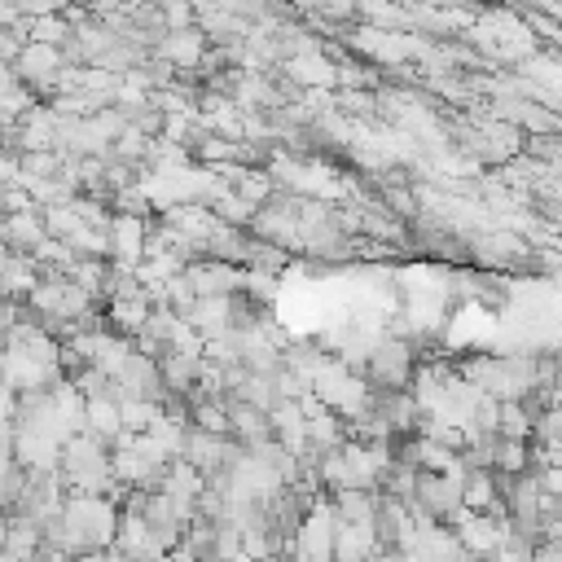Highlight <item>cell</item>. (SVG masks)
Returning <instances> with one entry per match:
<instances>
[{
	"mask_svg": "<svg viewBox=\"0 0 562 562\" xmlns=\"http://www.w3.org/2000/svg\"><path fill=\"white\" fill-rule=\"evenodd\" d=\"M536 474H540V487H544L553 501H562V461H549V465H540Z\"/></svg>",
	"mask_w": 562,
	"mask_h": 562,
	"instance_id": "obj_6",
	"label": "cell"
},
{
	"mask_svg": "<svg viewBox=\"0 0 562 562\" xmlns=\"http://www.w3.org/2000/svg\"><path fill=\"white\" fill-rule=\"evenodd\" d=\"M487 562H536V544H531L527 536L509 531V536L501 540V549H496V553H492Z\"/></svg>",
	"mask_w": 562,
	"mask_h": 562,
	"instance_id": "obj_5",
	"label": "cell"
},
{
	"mask_svg": "<svg viewBox=\"0 0 562 562\" xmlns=\"http://www.w3.org/2000/svg\"><path fill=\"white\" fill-rule=\"evenodd\" d=\"M334 531H338L334 501H312L290 536L294 562H334Z\"/></svg>",
	"mask_w": 562,
	"mask_h": 562,
	"instance_id": "obj_1",
	"label": "cell"
},
{
	"mask_svg": "<svg viewBox=\"0 0 562 562\" xmlns=\"http://www.w3.org/2000/svg\"><path fill=\"white\" fill-rule=\"evenodd\" d=\"M290 75H294L299 83H334V79H338L325 57H294V61H290Z\"/></svg>",
	"mask_w": 562,
	"mask_h": 562,
	"instance_id": "obj_4",
	"label": "cell"
},
{
	"mask_svg": "<svg viewBox=\"0 0 562 562\" xmlns=\"http://www.w3.org/2000/svg\"><path fill=\"white\" fill-rule=\"evenodd\" d=\"M364 373L382 386V391H400L417 369H413V347L404 338H378L369 347V360H364Z\"/></svg>",
	"mask_w": 562,
	"mask_h": 562,
	"instance_id": "obj_2",
	"label": "cell"
},
{
	"mask_svg": "<svg viewBox=\"0 0 562 562\" xmlns=\"http://www.w3.org/2000/svg\"><path fill=\"white\" fill-rule=\"evenodd\" d=\"M378 531L373 522H338L334 531V562H369L378 553Z\"/></svg>",
	"mask_w": 562,
	"mask_h": 562,
	"instance_id": "obj_3",
	"label": "cell"
},
{
	"mask_svg": "<svg viewBox=\"0 0 562 562\" xmlns=\"http://www.w3.org/2000/svg\"><path fill=\"white\" fill-rule=\"evenodd\" d=\"M158 562H202V558H198L193 549H184V544H176V549H167V553H162Z\"/></svg>",
	"mask_w": 562,
	"mask_h": 562,
	"instance_id": "obj_7",
	"label": "cell"
}]
</instances>
